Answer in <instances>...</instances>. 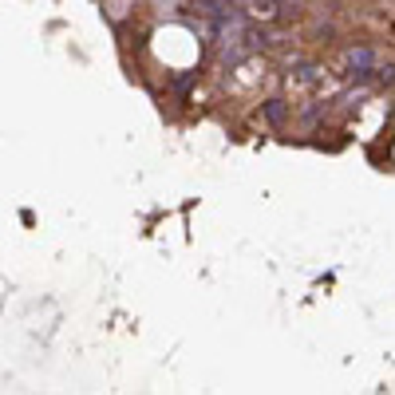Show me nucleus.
<instances>
[{"label":"nucleus","instance_id":"obj_4","mask_svg":"<svg viewBox=\"0 0 395 395\" xmlns=\"http://www.w3.org/2000/svg\"><path fill=\"white\" fill-rule=\"evenodd\" d=\"M317 76H320L317 63H301V68H297V79H317Z\"/></svg>","mask_w":395,"mask_h":395},{"label":"nucleus","instance_id":"obj_5","mask_svg":"<svg viewBox=\"0 0 395 395\" xmlns=\"http://www.w3.org/2000/svg\"><path fill=\"white\" fill-rule=\"evenodd\" d=\"M376 79L379 83H395V63L391 68H376Z\"/></svg>","mask_w":395,"mask_h":395},{"label":"nucleus","instance_id":"obj_2","mask_svg":"<svg viewBox=\"0 0 395 395\" xmlns=\"http://www.w3.org/2000/svg\"><path fill=\"white\" fill-rule=\"evenodd\" d=\"M261 111H265V119H269V123H277V127H281V123H284V115H289V111H284V103H281V99H269V103L261 107Z\"/></svg>","mask_w":395,"mask_h":395},{"label":"nucleus","instance_id":"obj_3","mask_svg":"<svg viewBox=\"0 0 395 395\" xmlns=\"http://www.w3.org/2000/svg\"><path fill=\"white\" fill-rule=\"evenodd\" d=\"M253 12H257V16H273V12H277V0H253Z\"/></svg>","mask_w":395,"mask_h":395},{"label":"nucleus","instance_id":"obj_1","mask_svg":"<svg viewBox=\"0 0 395 395\" xmlns=\"http://www.w3.org/2000/svg\"><path fill=\"white\" fill-rule=\"evenodd\" d=\"M344 63L352 71H371L376 68V52H371V48H352V52L344 56Z\"/></svg>","mask_w":395,"mask_h":395}]
</instances>
